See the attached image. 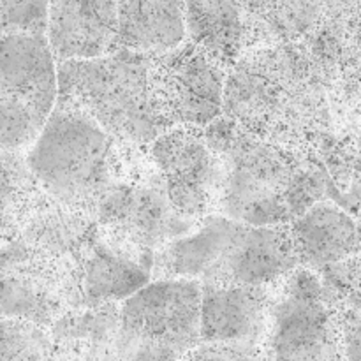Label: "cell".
Returning a JSON list of instances; mask_svg holds the SVG:
<instances>
[{
	"mask_svg": "<svg viewBox=\"0 0 361 361\" xmlns=\"http://www.w3.org/2000/svg\"><path fill=\"white\" fill-rule=\"evenodd\" d=\"M331 76L307 41L257 46L226 71L222 115L259 140L305 154L330 123Z\"/></svg>",
	"mask_w": 361,
	"mask_h": 361,
	"instance_id": "cell-1",
	"label": "cell"
},
{
	"mask_svg": "<svg viewBox=\"0 0 361 361\" xmlns=\"http://www.w3.org/2000/svg\"><path fill=\"white\" fill-rule=\"evenodd\" d=\"M298 264L289 222L256 226L214 212L155 250L152 279L267 286Z\"/></svg>",
	"mask_w": 361,
	"mask_h": 361,
	"instance_id": "cell-2",
	"label": "cell"
},
{
	"mask_svg": "<svg viewBox=\"0 0 361 361\" xmlns=\"http://www.w3.org/2000/svg\"><path fill=\"white\" fill-rule=\"evenodd\" d=\"M204 130L222 162L217 214L247 224H284L316 203L314 180L300 155L252 136L226 118Z\"/></svg>",
	"mask_w": 361,
	"mask_h": 361,
	"instance_id": "cell-3",
	"label": "cell"
},
{
	"mask_svg": "<svg viewBox=\"0 0 361 361\" xmlns=\"http://www.w3.org/2000/svg\"><path fill=\"white\" fill-rule=\"evenodd\" d=\"M116 148L118 140L94 118L56 99L25 159L46 194L95 217L99 200L116 178Z\"/></svg>",
	"mask_w": 361,
	"mask_h": 361,
	"instance_id": "cell-4",
	"label": "cell"
},
{
	"mask_svg": "<svg viewBox=\"0 0 361 361\" xmlns=\"http://www.w3.org/2000/svg\"><path fill=\"white\" fill-rule=\"evenodd\" d=\"M150 55L116 48L97 59L56 62V99L81 109L109 136L148 145L162 133L148 87Z\"/></svg>",
	"mask_w": 361,
	"mask_h": 361,
	"instance_id": "cell-5",
	"label": "cell"
},
{
	"mask_svg": "<svg viewBox=\"0 0 361 361\" xmlns=\"http://www.w3.org/2000/svg\"><path fill=\"white\" fill-rule=\"evenodd\" d=\"M201 282L152 279L120 302L116 360L185 358L200 344Z\"/></svg>",
	"mask_w": 361,
	"mask_h": 361,
	"instance_id": "cell-6",
	"label": "cell"
},
{
	"mask_svg": "<svg viewBox=\"0 0 361 361\" xmlns=\"http://www.w3.org/2000/svg\"><path fill=\"white\" fill-rule=\"evenodd\" d=\"M264 356L284 360L342 356L334 295L310 268L298 264L270 284Z\"/></svg>",
	"mask_w": 361,
	"mask_h": 361,
	"instance_id": "cell-7",
	"label": "cell"
},
{
	"mask_svg": "<svg viewBox=\"0 0 361 361\" xmlns=\"http://www.w3.org/2000/svg\"><path fill=\"white\" fill-rule=\"evenodd\" d=\"M56 94V62L46 35L0 34V152L30 147Z\"/></svg>",
	"mask_w": 361,
	"mask_h": 361,
	"instance_id": "cell-8",
	"label": "cell"
},
{
	"mask_svg": "<svg viewBox=\"0 0 361 361\" xmlns=\"http://www.w3.org/2000/svg\"><path fill=\"white\" fill-rule=\"evenodd\" d=\"M80 263L34 249L14 236L0 247V316L49 328L83 305Z\"/></svg>",
	"mask_w": 361,
	"mask_h": 361,
	"instance_id": "cell-9",
	"label": "cell"
},
{
	"mask_svg": "<svg viewBox=\"0 0 361 361\" xmlns=\"http://www.w3.org/2000/svg\"><path fill=\"white\" fill-rule=\"evenodd\" d=\"M226 67L185 39L159 55H150L148 87L162 129L207 127L222 115Z\"/></svg>",
	"mask_w": 361,
	"mask_h": 361,
	"instance_id": "cell-10",
	"label": "cell"
},
{
	"mask_svg": "<svg viewBox=\"0 0 361 361\" xmlns=\"http://www.w3.org/2000/svg\"><path fill=\"white\" fill-rule=\"evenodd\" d=\"M159 183L176 214L187 221L217 210L222 162L203 127L175 126L148 143Z\"/></svg>",
	"mask_w": 361,
	"mask_h": 361,
	"instance_id": "cell-11",
	"label": "cell"
},
{
	"mask_svg": "<svg viewBox=\"0 0 361 361\" xmlns=\"http://www.w3.org/2000/svg\"><path fill=\"white\" fill-rule=\"evenodd\" d=\"M268 309L270 284H201L200 344L185 358H261Z\"/></svg>",
	"mask_w": 361,
	"mask_h": 361,
	"instance_id": "cell-12",
	"label": "cell"
},
{
	"mask_svg": "<svg viewBox=\"0 0 361 361\" xmlns=\"http://www.w3.org/2000/svg\"><path fill=\"white\" fill-rule=\"evenodd\" d=\"M95 221L154 252L194 224L176 214L157 176L115 180L95 207Z\"/></svg>",
	"mask_w": 361,
	"mask_h": 361,
	"instance_id": "cell-13",
	"label": "cell"
},
{
	"mask_svg": "<svg viewBox=\"0 0 361 361\" xmlns=\"http://www.w3.org/2000/svg\"><path fill=\"white\" fill-rule=\"evenodd\" d=\"M154 250L97 224L81 254L85 303L122 302L152 281Z\"/></svg>",
	"mask_w": 361,
	"mask_h": 361,
	"instance_id": "cell-14",
	"label": "cell"
},
{
	"mask_svg": "<svg viewBox=\"0 0 361 361\" xmlns=\"http://www.w3.org/2000/svg\"><path fill=\"white\" fill-rule=\"evenodd\" d=\"M44 35L55 62L108 55L118 48L116 0H49Z\"/></svg>",
	"mask_w": 361,
	"mask_h": 361,
	"instance_id": "cell-15",
	"label": "cell"
},
{
	"mask_svg": "<svg viewBox=\"0 0 361 361\" xmlns=\"http://www.w3.org/2000/svg\"><path fill=\"white\" fill-rule=\"evenodd\" d=\"M187 39L228 69L270 35L240 0H183Z\"/></svg>",
	"mask_w": 361,
	"mask_h": 361,
	"instance_id": "cell-16",
	"label": "cell"
},
{
	"mask_svg": "<svg viewBox=\"0 0 361 361\" xmlns=\"http://www.w3.org/2000/svg\"><path fill=\"white\" fill-rule=\"evenodd\" d=\"M298 263L314 271L353 259L361 250L355 219L331 201H316L289 221Z\"/></svg>",
	"mask_w": 361,
	"mask_h": 361,
	"instance_id": "cell-17",
	"label": "cell"
},
{
	"mask_svg": "<svg viewBox=\"0 0 361 361\" xmlns=\"http://www.w3.org/2000/svg\"><path fill=\"white\" fill-rule=\"evenodd\" d=\"M120 302L83 303L60 314L48 328L53 358L116 360Z\"/></svg>",
	"mask_w": 361,
	"mask_h": 361,
	"instance_id": "cell-18",
	"label": "cell"
},
{
	"mask_svg": "<svg viewBox=\"0 0 361 361\" xmlns=\"http://www.w3.org/2000/svg\"><path fill=\"white\" fill-rule=\"evenodd\" d=\"M94 229V215L69 207L41 189L16 236L35 249L81 263Z\"/></svg>",
	"mask_w": 361,
	"mask_h": 361,
	"instance_id": "cell-19",
	"label": "cell"
},
{
	"mask_svg": "<svg viewBox=\"0 0 361 361\" xmlns=\"http://www.w3.org/2000/svg\"><path fill=\"white\" fill-rule=\"evenodd\" d=\"M118 48L159 55L187 39L183 0H116Z\"/></svg>",
	"mask_w": 361,
	"mask_h": 361,
	"instance_id": "cell-20",
	"label": "cell"
},
{
	"mask_svg": "<svg viewBox=\"0 0 361 361\" xmlns=\"http://www.w3.org/2000/svg\"><path fill=\"white\" fill-rule=\"evenodd\" d=\"M274 42L309 39L334 0H240Z\"/></svg>",
	"mask_w": 361,
	"mask_h": 361,
	"instance_id": "cell-21",
	"label": "cell"
},
{
	"mask_svg": "<svg viewBox=\"0 0 361 361\" xmlns=\"http://www.w3.org/2000/svg\"><path fill=\"white\" fill-rule=\"evenodd\" d=\"M41 192L23 150L0 152V243L18 235L32 203Z\"/></svg>",
	"mask_w": 361,
	"mask_h": 361,
	"instance_id": "cell-22",
	"label": "cell"
},
{
	"mask_svg": "<svg viewBox=\"0 0 361 361\" xmlns=\"http://www.w3.org/2000/svg\"><path fill=\"white\" fill-rule=\"evenodd\" d=\"M48 328L20 317L0 316V360H51Z\"/></svg>",
	"mask_w": 361,
	"mask_h": 361,
	"instance_id": "cell-23",
	"label": "cell"
},
{
	"mask_svg": "<svg viewBox=\"0 0 361 361\" xmlns=\"http://www.w3.org/2000/svg\"><path fill=\"white\" fill-rule=\"evenodd\" d=\"M49 0H0V34H44Z\"/></svg>",
	"mask_w": 361,
	"mask_h": 361,
	"instance_id": "cell-24",
	"label": "cell"
},
{
	"mask_svg": "<svg viewBox=\"0 0 361 361\" xmlns=\"http://www.w3.org/2000/svg\"><path fill=\"white\" fill-rule=\"evenodd\" d=\"M355 263L356 264H355V268L351 270V275H353V279H355V282H356V289L361 291V257H358Z\"/></svg>",
	"mask_w": 361,
	"mask_h": 361,
	"instance_id": "cell-25",
	"label": "cell"
},
{
	"mask_svg": "<svg viewBox=\"0 0 361 361\" xmlns=\"http://www.w3.org/2000/svg\"><path fill=\"white\" fill-rule=\"evenodd\" d=\"M0 247H2V243H0Z\"/></svg>",
	"mask_w": 361,
	"mask_h": 361,
	"instance_id": "cell-26",
	"label": "cell"
}]
</instances>
